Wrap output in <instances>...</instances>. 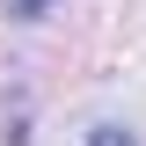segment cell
Segmentation results:
<instances>
[{
	"instance_id": "6da1fadb",
	"label": "cell",
	"mask_w": 146,
	"mask_h": 146,
	"mask_svg": "<svg viewBox=\"0 0 146 146\" xmlns=\"http://www.w3.org/2000/svg\"><path fill=\"white\" fill-rule=\"evenodd\" d=\"M88 146H139V131H124V124H88Z\"/></svg>"
},
{
	"instance_id": "7a4b0ae2",
	"label": "cell",
	"mask_w": 146,
	"mask_h": 146,
	"mask_svg": "<svg viewBox=\"0 0 146 146\" xmlns=\"http://www.w3.org/2000/svg\"><path fill=\"white\" fill-rule=\"evenodd\" d=\"M44 7H51V0H7V15H15V22H36Z\"/></svg>"
}]
</instances>
